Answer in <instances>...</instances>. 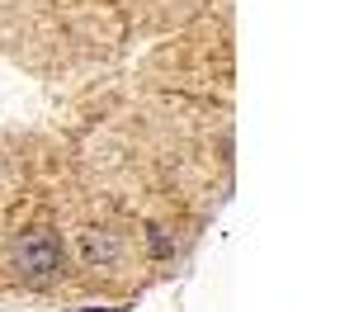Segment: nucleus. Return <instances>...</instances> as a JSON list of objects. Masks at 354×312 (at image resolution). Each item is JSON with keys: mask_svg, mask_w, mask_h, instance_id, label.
Wrapping results in <instances>:
<instances>
[{"mask_svg": "<svg viewBox=\"0 0 354 312\" xmlns=\"http://www.w3.org/2000/svg\"><path fill=\"white\" fill-rule=\"evenodd\" d=\"M15 260H19V270H28V275H48V270H57V260H62V246H57L53 232H28L24 241H19V251H15Z\"/></svg>", "mask_w": 354, "mask_h": 312, "instance_id": "obj_1", "label": "nucleus"}, {"mask_svg": "<svg viewBox=\"0 0 354 312\" xmlns=\"http://www.w3.org/2000/svg\"><path fill=\"white\" fill-rule=\"evenodd\" d=\"M85 255H90V260H113L118 246H113L109 237H85Z\"/></svg>", "mask_w": 354, "mask_h": 312, "instance_id": "obj_2", "label": "nucleus"}, {"mask_svg": "<svg viewBox=\"0 0 354 312\" xmlns=\"http://www.w3.org/2000/svg\"><path fill=\"white\" fill-rule=\"evenodd\" d=\"M151 246H156V255L170 251V237H165V227H151Z\"/></svg>", "mask_w": 354, "mask_h": 312, "instance_id": "obj_3", "label": "nucleus"}, {"mask_svg": "<svg viewBox=\"0 0 354 312\" xmlns=\"http://www.w3.org/2000/svg\"><path fill=\"white\" fill-rule=\"evenodd\" d=\"M95 312H104V308H95Z\"/></svg>", "mask_w": 354, "mask_h": 312, "instance_id": "obj_4", "label": "nucleus"}]
</instances>
